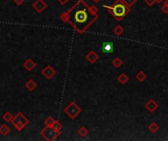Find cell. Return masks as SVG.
<instances>
[{
    "mask_svg": "<svg viewBox=\"0 0 168 141\" xmlns=\"http://www.w3.org/2000/svg\"><path fill=\"white\" fill-rule=\"evenodd\" d=\"M104 7L109 10L111 14L113 15V17H114L117 21H121V20L130 11L129 7H127L124 4V2L122 3L121 0H117L115 4L111 7H109V6H104Z\"/></svg>",
    "mask_w": 168,
    "mask_h": 141,
    "instance_id": "6da1fadb",
    "label": "cell"
},
{
    "mask_svg": "<svg viewBox=\"0 0 168 141\" xmlns=\"http://www.w3.org/2000/svg\"><path fill=\"white\" fill-rule=\"evenodd\" d=\"M73 22L74 24H85L88 21V14L86 12V10H78L75 12V14L73 15Z\"/></svg>",
    "mask_w": 168,
    "mask_h": 141,
    "instance_id": "7a4b0ae2",
    "label": "cell"
},
{
    "mask_svg": "<svg viewBox=\"0 0 168 141\" xmlns=\"http://www.w3.org/2000/svg\"><path fill=\"white\" fill-rule=\"evenodd\" d=\"M145 108H146L147 111H149L150 113H154V111H156L157 108H158V104H157V102L155 101V100L150 99V100H149V101H147V102L146 103Z\"/></svg>",
    "mask_w": 168,
    "mask_h": 141,
    "instance_id": "3957f363",
    "label": "cell"
},
{
    "mask_svg": "<svg viewBox=\"0 0 168 141\" xmlns=\"http://www.w3.org/2000/svg\"><path fill=\"white\" fill-rule=\"evenodd\" d=\"M103 52H105V53H110L113 51V44L110 43V42H105V43H103Z\"/></svg>",
    "mask_w": 168,
    "mask_h": 141,
    "instance_id": "277c9868",
    "label": "cell"
},
{
    "mask_svg": "<svg viewBox=\"0 0 168 141\" xmlns=\"http://www.w3.org/2000/svg\"><path fill=\"white\" fill-rule=\"evenodd\" d=\"M149 129H150V132H152V133H156V132L159 130V125L157 124L156 123H151V124L149 125Z\"/></svg>",
    "mask_w": 168,
    "mask_h": 141,
    "instance_id": "5b68a950",
    "label": "cell"
},
{
    "mask_svg": "<svg viewBox=\"0 0 168 141\" xmlns=\"http://www.w3.org/2000/svg\"><path fill=\"white\" fill-rule=\"evenodd\" d=\"M128 80H129V77H128V75L125 74H122L119 75V77H118V82H119L121 84L127 83Z\"/></svg>",
    "mask_w": 168,
    "mask_h": 141,
    "instance_id": "8992f818",
    "label": "cell"
},
{
    "mask_svg": "<svg viewBox=\"0 0 168 141\" xmlns=\"http://www.w3.org/2000/svg\"><path fill=\"white\" fill-rule=\"evenodd\" d=\"M136 78L139 80L140 82H143L147 79V74L144 72H139L136 74Z\"/></svg>",
    "mask_w": 168,
    "mask_h": 141,
    "instance_id": "52a82bcc",
    "label": "cell"
},
{
    "mask_svg": "<svg viewBox=\"0 0 168 141\" xmlns=\"http://www.w3.org/2000/svg\"><path fill=\"white\" fill-rule=\"evenodd\" d=\"M112 64H113V66H114L115 68H120L121 66H122V64H123V62H122V60L120 59V58H115L114 60L112 61Z\"/></svg>",
    "mask_w": 168,
    "mask_h": 141,
    "instance_id": "ba28073f",
    "label": "cell"
},
{
    "mask_svg": "<svg viewBox=\"0 0 168 141\" xmlns=\"http://www.w3.org/2000/svg\"><path fill=\"white\" fill-rule=\"evenodd\" d=\"M113 32H114V33L116 35H121L123 32H124V29H123L121 26H117L114 28V29H113Z\"/></svg>",
    "mask_w": 168,
    "mask_h": 141,
    "instance_id": "9c48e42d",
    "label": "cell"
},
{
    "mask_svg": "<svg viewBox=\"0 0 168 141\" xmlns=\"http://www.w3.org/2000/svg\"><path fill=\"white\" fill-rule=\"evenodd\" d=\"M123 2H124V4L126 5L127 7H131V6H133V5H134L135 3H136V1L137 0H122Z\"/></svg>",
    "mask_w": 168,
    "mask_h": 141,
    "instance_id": "30bf717a",
    "label": "cell"
},
{
    "mask_svg": "<svg viewBox=\"0 0 168 141\" xmlns=\"http://www.w3.org/2000/svg\"><path fill=\"white\" fill-rule=\"evenodd\" d=\"M97 58H98V57H97V55H96V53H93V52H92L90 55H88V59H90V61H91V62H95Z\"/></svg>",
    "mask_w": 168,
    "mask_h": 141,
    "instance_id": "8fae6325",
    "label": "cell"
},
{
    "mask_svg": "<svg viewBox=\"0 0 168 141\" xmlns=\"http://www.w3.org/2000/svg\"><path fill=\"white\" fill-rule=\"evenodd\" d=\"M145 3L147 5V6H154V4L155 3V0H145Z\"/></svg>",
    "mask_w": 168,
    "mask_h": 141,
    "instance_id": "7c38bea8",
    "label": "cell"
},
{
    "mask_svg": "<svg viewBox=\"0 0 168 141\" xmlns=\"http://www.w3.org/2000/svg\"><path fill=\"white\" fill-rule=\"evenodd\" d=\"M161 11L163 12L164 14H168V6H167V5L164 4L163 6L161 7Z\"/></svg>",
    "mask_w": 168,
    "mask_h": 141,
    "instance_id": "4fadbf2b",
    "label": "cell"
},
{
    "mask_svg": "<svg viewBox=\"0 0 168 141\" xmlns=\"http://www.w3.org/2000/svg\"><path fill=\"white\" fill-rule=\"evenodd\" d=\"M155 2L156 3H161V2H163V0H155Z\"/></svg>",
    "mask_w": 168,
    "mask_h": 141,
    "instance_id": "5bb4252c",
    "label": "cell"
},
{
    "mask_svg": "<svg viewBox=\"0 0 168 141\" xmlns=\"http://www.w3.org/2000/svg\"><path fill=\"white\" fill-rule=\"evenodd\" d=\"M163 2H164L165 5H167V6H168V0H165V1H163Z\"/></svg>",
    "mask_w": 168,
    "mask_h": 141,
    "instance_id": "9a60e30c",
    "label": "cell"
}]
</instances>
